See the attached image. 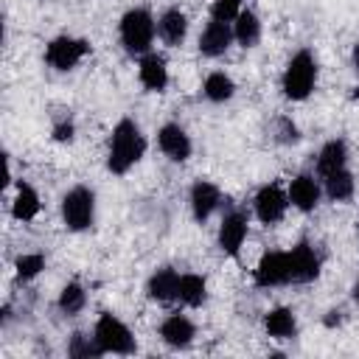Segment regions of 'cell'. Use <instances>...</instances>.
I'll return each mask as SVG.
<instances>
[{
  "label": "cell",
  "instance_id": "1",
  "mask_svg": "<svg viewBox=\"0 0 359 359\" xmlns=\"http://www.w3.org/2000/svg\"><path fill=\"white\" fill-rule=\"evenodd\" d=\"M146 151V140L137 129L135 121L123 118L118 121V126L112 129V140H109V157H107V165L112 174H126Z\"/></svg>",
  "mask_w": 359,
  "mask_h": 359
},
{
  "label": "cell",
  "instance_id": "2",
  "mask_svg": "<svg viewBox=\"0 0 359 359\" xmlns=\"http://www.w3.org/2000/svg\"><path fill=\"white\" fill-rule=\"evenodd\" d=\"M314 81H317L314 56L309 50L294 53L292 62L286 65V73H283V93H286V98H292V101L309 98V93L314 90Z\"/></svg>",
  "mask_w": 359,
  "mask_h": 359
},
{
  "label": "cell",
  "instance_id": "3",
  "mask_svg": "<svg viewBox=\"0 0 359 359\" xmlns=\"http://www.w3.org/2000/svg\"><path fill=\"white\" fill-rule=\"evenodd\" d=\"M154 39V17L146 8H132L121 20V42L129 53H146Z\"/></svg>",
  "mask_w": 359,
  "mask_h": 359
},
{
  "label": "cell",
  "instance_id": "4",
  "mask_svg": "<svg viewBox=\"0 0 359 359\" xmlns=\"http://www.w3.org/2000/svg\"><path fill=\"white\" fill-rule=\"evenodd\" d=\"M93 216H95V196H93L90 188L76 185L73 191L65 194V199H62V219H65L67 230H87L93 224Z\"/></svg>",
  "mask_w": 359,
  "mask_h": 359
},
{
  "label": "cell",
  "instance_id": "5",
  "mask_svg": "<svg viewBox=\"0 0 359 359\" xmlns=\"http://www.w3.org/2000/svg\"><path fill=\"white\" fill-rule=\"evenodd\" d=\"M95 342L101 345L104 353H135V337L132 331L112 314H101L93 331Z\"/></svg>",
  "mask_w": 359,
  "mask_h": 359
},
{
  "label": "cell",
  "instance_id": "6",
  "mask_svg": "<svg viewBox=\"0 0 359 359\" xmlns=\"http://www.w3.org/2000/svg\"><path fill=\"white\" fill-rule=\"evenodd\" d=\"M90 50V45L84 39H73V36H56L48 50H45V62L56 70H70L81 62V56Z\"/></svg>",
  "mask_w": 359,
  "mask_h": 359
},
{
  "label": "cell",
  "instance_id": "7",
  "mask_svg": "<svg viewBox=\"0 0 359 359\" xmlns=\"http://www.w3.org/2000/svg\"><path fill=\"white\" fill-rule=\"evenodd\" d=\"M286 258H289V283H309L320 275V258L311 250V244L300 241L286 252Z\"/></svg>",
  "mask_w": 359,
  "mask_h": 359
},
{
  "label": "cell",
  "instance_id": "8",
  "mask_svg": "<svg viewBox=\"0 0 359 359\" xmlns=\"http://www.w3.org/2000/svg\"><path fill=\"white\" fill-rule=\"evenodd\" d=\"M286 205H289V194H283L280 185H275V182L264 185V188L255 194V216H258L264 224L280 222L283 213H286Z\"/></svg>",
  "mask_w": 359,
  "mask_h": 359
},
{
  "label": "cell",
  "instance_id": "9",
  "mask_svg": "<svg viewBox=\"0 0 359 359\" xmlns=\"http://www.w3.org/2000/svg\"><path fill=\"white\" fill-rule=\"evenodd\" d=\"M258 286H280L289 283V258L286 252H266L255 269Z\"/></svg>",
  "mask_w": 359,
  "mask_h": 359
},
{
  "label": "cell",
  "instance_id": "10",
  "mask_svg": "<svg viewBox=\"0 0 359 359\" xmlns=\"http://www.w3.org/2000/svg\"><path fill=\"white\" fill-rule=\"evenodd\" d=\"M244 236H247V216L238 213V210H230L222 219V227H219V247L227 255H236L244 244Z\"/></svg>",
  "mask_w": 359,
  "mask_h": 359
},
{
  "label": "cell",
  "instance_id": "11",
  "mask_svg": "<svg viewBox=\"0 0 359 359\" xmlns=\"http://www.w3.org/2000/svg\"><path fill=\"white\" fill-rule=\"evenodd\" d=\"M157 143H160L163 154H168V157L177 160V163H182V160L191 157V137H188L185 129L177 126V123H165V126L157 132Z\"/></svg>",
  "mask_w": 359,
  "mask_h": 359
},
{
  "label": "cell",
  "instance_id": "12",
  "mask_svg": "<svg viewBox=\"0 0 359 359\" xmlns=\"http://www.w3.org/2000/svg\"><path fill=\"white\" fill-rule=\"evenodd\" d=\"M233 42V28L227 22H219V20H210L208 28L202 31L199 36V50L205 56H222Z\"/></svg>",
  "mask_w": 359,
  "mask_h": 359
},
{
  "label": "cell",
  "instance_id": "13",
  "mask_svg": "<svg viewBox=\"0 0 359 359\" xmlns=\"http://www.w3.org/2000/svg\"><path fill=\"white\" fill-rule=\"evenodd\" d=\"M219 202H222V194H219V188L213 182H205V180L194 182V188H191V210H194L196 222H205L216 210Z\"/></svg>",
  "mask_w": 359,
  "mask_h": 359
},
{
  "label": "cell",
  "instance_id": "14",
  "mask_svg": "<svg viewBox=\"0 0 359 359\" xmlns=\"http://www.w3.org/2000/svg\"><path fill=\"white\" fill-rule=\"evenodd\" d=\"M194 334H196V328H194V323H191L185 314H171V317H165L163 325H160V337H163V342L171 345V348H185V345H191Z\"/></svg>",
  "mask_w": 359,
  "mask_h": 359
},
{
  "label": "cell",
  "instance_id": "15",
  "mask_svg": "<svg viewBox=\"0 0 359 359\" xmlns=\"http://www.w3.org/2000/svg\"><path fill=\"white\" fill-rule=\"evenodd\" d=\"M289 202L297 210H314L320 202V185L314 182V177H309V174L294 177L289 185Z\"/></svg>",
  "mask_w": 359,
  "mask_h": 359
},
{
  "label": "cell",
  "instance_id": "16",
  "mask_svg": "<svg viewBox=\"0 0 359 359\" xmlns=\"http://www.w3.org/2000/svg\"><path fill=\"white\" fill-rule=\"evenodd\" d=\"M137 76H140V84H143L146 90H154V93H163L165 84H168L165 62H163L157 53H146V56L140 59V70H137Z\"/></svg>",
  "mask_w": 359,
  "mask_h": 359
},
{
  "label": "cell",
  "instance_id": "17",
  "mask_svg": "<svg viewBox=\"0 0 359 359\" xmlns=\"http://www.w3.org/2000/svg\"><path fill=\"white\" fill-rule=\"evenodd\" d=\"M185 31H188V20L180 8H168L160 20H157V34L165 45H180L185 39Z\"/></svg>",
  "mask_w": 359,
  "mask_h": 359
},
{
  "label": "cell",
  "instance_id": "18",
  "mask_svg": "<svg viewBox=\"0 0 359 359\" xmlns=\"http://www.w3.org/2000/svg\"><path fill=\"white\" fill-rule=\"evenodd\" d=\"M264 328H266V334L269 337H275V339H289V337H294V331H297V320H294V311L292 309H272L266 317H264Z\"/></svg>",
  "mask_w": 359,
  "mask_h": 359
},
{
  "label": "cell",
  "instance_id": "19",
  "mask_svg": "<svg viewBox=\"0 0 359 359\" xmlns=\"http://www.w3.org/2000/svg\"><path fill=\"white\" fill-rule=\"evenodd\" d=\"M345 160H348L345 143H342V140H328V143L323 146L320 157H317V171H320V177H328V174L345 168Z\"/></svg>",
  "mask_w": 359,
  "mask_h": 359
},
{
  "label": "cell",
  "instance_id": "20",
  "mask_svg": "<svg viewBox=\"0 0 359 359\" xmlns=\"http://www.w3.org/2000/svg\"><path fill=\"white\" fill-rule=\"evenodd\" d=\"M233 39H238L241 48L258 45V39H261V22H258V17L252 11H241L233 20Z\"/></svg>",
  "mask_w": 359,
  "mask_h": 359
},
{
  "label": "cell",
  "instance_id": "21",
  "mask_svg": "<svg viewBox=\"0 0 359 359\" xmlns=\"http://www.w3.org/2000/svg\"><path fill=\"white\" fill-rule=\"evenodd\" d=\"M177 283H180V275L171 266L157 269L149 278V297H154V300H171V297H177Z\"/></svg>",
  "mask_w": 359,
  "mask_h": 359
},
{
  "label": "cell",
  "instance_id": "22",
  "mask_svg": "<svg viewBox=\"0 0 359 359\" xmlns=\"http://www.w3.org/2000/svg\"><path fill=\"white\" fill-rule=\"evenodd\" d=\"M11 213H14V219H20V222H31V219L39 213V196H36V191H34L31 185L20 182L17 196H14V205H11Z\"/></svg>",
  "mask_w": 359,
  "mask_h": 359
},
{
  "label": "cell",
  "instance_id": "23",
  "mask_svg": "<svg viewBox=\"0 0 359 359\" xmlns=\"http://www.w3.org/2000/svg\"><path fill=\"white\" fill-rule=\"evenodd\" d=\"M177 297H180V303H185L191 309L202 306L205 303V278H199V275H182L180 283H177Z\"/></svg>",
  "mask_w": 359,
  "mask_h": 359
},
{
  "label": "cell",
  "instance_id": "24",
  "mask_svg": "<svg viewBox=\"0 0 359 359\" xmlns=\"http://www.w3.org/2000/svg\"><path fill=\"white\" fill-rule=\"evenodd\" d=\"M323 180H325V194H328V199L345 202V199L353 196V177H351L348 168H339V171H334V174H328V177H323Z\"/></svg>",
  "mask_w": 359,
  "mask_h": 359
},
{
  "label": "cell",
  "instance_id": "25",
  "mask_svg": "<svg viewBox=\"0 0 359 359\" xmlns=\"http://www.w3.org/2000/svg\"><path fill=\"white\" fill-rule=\"evenodd\" d=\"M233 81H230V76H224V73H210L208 79H205V95L210 98V101H227L230 95H233Z\"/></svg>",
  "mask_w": 359,
  "mask_h": 359
},
{
  "label": "cell",
  "instance_id": "26",
  "mask_svg": "<svg viewBox=\"0 0 359 359\" xmlns=\"http://www.w3.org/2000/svg\"><path fill=\"white\" fill-rule=\"evenodd\" d=\"M84 303H87V292L79 283H67L62 289V294H59V309L65 314H79L84 309Z\"/></svg>",
  "mask_w": 359,
  "mask_h": 359
},
{
  "label": "cell",
  "instance_id": "27",
  "mask_svg": "<svg viewBox=\"0 0 359 359\" xmlns=\"http://www.w3.org/2000/svg\"><path fill=\"white\" fill-rule=\"evenodd\" d=\"M67 353L76 356V359H87V356H101L104 351H101V345L95 342V337L90 339V337H84V334H73V339H70V345H67Z\"/></svg>",
  "mask_w": 359,
  "mask_h": 359
},
{
  "label": "cell",
  "instance_id": "28",
  "mask_svg": "<svg viewBox=\"0 0 359 359\" xmlns=\"http://www.w3.org/2000/svg\"><path fill=\"white\" fill-rule=\"evenodd\" d=\"M42 269H45V258L39 252H28V255L17 258V278H22V280L36 278Z\"/></svg>",
  "mask_w": 359,
  "mask_h": 359
},
{
  "label": "cell",
  "instance_id": "29",
  "mask_svg": "<svg viewBox=\"0 0 359 359\" xmlns=\"http://www.w3.org/2000/svg\"><path fill=\"white\" fill-rule=\"evenodd\" d=\"M210 14L219 22H233L241 14V0H216L213 8H210Z\"/></svg>",
  "mask_w": 359,
  "mask_h": 359
},
{
  "label": "cell",
  "instance_id": "30",
  "mask_svg": "<svg viewBox=\"0 0 359 359\" xmlns=\"http://www.w3.org/2000/svg\"><path fill=\"white\" fill-rule=\"evenodd\" d=\"M73 132H76V129H73V123H70V121H62V123H56V126H53V137H56V140H62V143H65V140H73Z\"/></svg>",
  "mask_w": 359,
  "mask_h": 359
},
{
  "label": "cell",
  "instance_id": "31",
  "mask_svg": "<svg viewBox=\"0 0 359 359\" xmlns=\"http://www.w3.org/2000/svg\"><path fill=\"white\" fill-rule=\"evenodd\" d=\"M339 314H342V311H328V317H325V325H328V328L339 325V323H342V317H339Z\"/></svg>",
  "mask_w": 359,
  "mask_h": 359
},
{
  "label": "cell",
  "instance_id": "32",
  "mask_svg": "<svg viewBox=\"0 0 359 359\" xmlns=\"http://www.w3.org/2000/svg\"><path fill=\"white\" fill-rule=\"evenodd\" d=\"M351 297H353V300H356V303H359V280H356V283H353V289H351Z\"/></svg>",
  "mask_w": 359,
  "mask_h": 359
},
{
  "label": "cell",
  "instance_id": "33",
  "mask_svg": "<svg viewBox=\"0 0 359 359\" xmlns=\"http://www.w3.org/2000/svg\"><path fill=\"white\" fill-rule=\"evenodd\" d=\"M353 67L359 70V42H356V48H353Z\"/></svg>",
  "mask_w": 359,
  "mask_h": 359
},
{
  "label": "cell",
  "instance_id": "34",
  "mask_svg": "<svg viewBox=\"0 0 359 359\" xmlns=\"http://www.w3.org/2000/svg\"><path fill=\"white\" fill-rule=\"evenodd\" d=\"M353 98H359V87H356V93H353Z\"/></svg>",
  "mask_w": 359,
  "mask_h": 359
}]
</instances>
